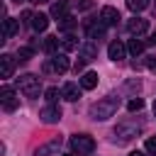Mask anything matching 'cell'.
Segmentation results:
<instances>
[{
	"mask_svg": "<svg viewBox=\"0 0 156 156\" xmlns=\"http://www.w3.org/2000/svg\"><path fill=\"white\" fill-rule=\"evenodd\" d=\"M117 107H119V98H115V95H107V98H100L98 102H93V105L88 107V115H90V119H95V122H102V119L112 117V115L117 112Z\"/></svg>",
	"mask_w": 156,
	"mask_h": 156,
	"instance_id": "6da1fadb",
	"label": "cell"
},
{
	"mask_svg": "<svg viewBox=\"0 0 156 156\" xmlns=\"http://www.w3.org/2000/svg\"><path fill=\"white\" fill-rule=\"evenodd\" d=\"M17 88H20V93L24 98H39V93H41V78L34 76V73H24V76L17 78Z\"/></svg>",
	"mask_w": 156,
	"mask_h": 156,
	"instance_id": "7a4b0ae2",
	"label": "cell"
},
{
	"mask_svg": "<svg viewBox=\"0 0 156 156\" xmlns=\"http://www.w3.org/2000/svg\"><path fill=\"white\" fill-rule=\"evenodd\" d=\"M141 132V124H129V122H119L117 127H115V144H127V141H132L136 134Z\"/></svg>",
	"mask_w": 156,
	"mask_h": 156,
	"instance_id": "3957f363",
	"label": "cell"
},
{
	"mask_svg": "<svg viewBox=\"0 0 156 156\" xmlns=\"http://www.w3.org/2000/svg\"><path fill=\"white\" fill-rule=\"evenodd\" d=\"M71 146H73V151L78 156H88V154L95 151V139L90 134H73L71 136Z\"/></svg>",
	"mask_w": 156,
	"mask_h": 156,
	"instance_id": "277c9868",
	"label": "cell"
},
{
	"mask_svg": "<svg viewBox=\"0 0 156 156\" xmlns=\"http://www.w3.org/2000/svg\"><path fill=\"white\" fill-rule=\"evenodd\" d=\"M0 102H2L5 112H15V110H17V105H20V98H17L15 88L2 85V88H0Z\"/></svg>",
	"mask_w": 156,
	"mask_h": 156,
	"instance_id": "5b68a950",
	"label": "cell"
},
{
	"mask_svg": "<svg viewBox=\"0 0 156 156\" xmlns=\"http://www.w3.org/2000/svg\"><path fill=\"white\" fill-rule=\"evenodd\" d=\"M39 119H41L44 124H56V122L61 119V107H58V105H46V107H41Z\"/></svg>",
	"mask_w": 156,
	"mask_h": 156,
	"instance_id": "8992f818",
	"label": "cell"
},
{
	"mask_svg": "<svg viewBox=\"0 0 156 156\" xmlns=\"http://www.w3.org/2000/svg\"><path fill=\"white\" fill-rule=\"evenodd\" d=\"M127 29H129V34L141 37V34L149 32V20H144V17H132V20L127 22Z\"/></svg>",
	"mask_w": 156,
	"mask_h": 156,
	"instance_id": "52a82bcc",
	"label": "cell"
},
{
	"mask_svg": "<svg viewBox=\"0 0 156 156\" xmlns=\"http://www.w3.org/2000/svg\"><path fill=\"white\" fill-rule=\"evenodd\" d=\"M105 24H102V20H98V22H85V34H88V39H93V41H100L102 37H105Z\"/></svg>",
	"mask_w": 156,
	"mask_h": 156,
	"instance_id": "ba28073f",
	"label": "cell"
},
{
	"mask_svg": "<svg viewBox=\"0 0 156 156\" xmlns=\"http://www.w3.org/2000/svg\"><path fill=\"white\" fill-rule=\"evenodd\" d=\"M15 63H17V58H15L12 54H2V56H0V78H12Z\"/></svg>",
	"mask_w": 156,
	"mask_h": 156,
	"instance_id": "9c48e42d",
	"label": "cell"
},
{
	"mask_svg": "<svg viewBox=\"0 0 156 156\" xmlns=\"http://www.w3.org/2000/svg\"><path fill=\"white\" fill-rule=\"evenodd\" d=\"M100 20H102V24H105V27H112V24H117V22H119V10H117V7H112V5H105V7L100 10Z\"/></svg>",
	"mask_w": 156,
	"mask_h": 156,
	"instance_id": "30bf717a",
	"label": "cell"
},
{
	"mask_svg": "<svg viewBox=\"0 0 156 156\" xmlns=\"http://www.w3.org/2000/svg\"><path fill=\"white\" fill-rule=\"evenodd\" d=\"M78 54H80L83 61H93V58H98V44H95L93 39H85V41L78 46Z\"/></svg>",
	"mask_w": 156,
	"mask_h": 156,
	"instance_id": "8fae6325",
	"label": "cell"
},
{
	"mask_svg": "<svg viewBox=\"0 0 156 156\" xmlns=\"http://www.w3.org/2000/svg\"><path fill=\"white\" fill-rule=\"evenodd\" d=\"M49 63H51V73H66L68 66H71L66 54H54V56L49 58Z\"/></svg>",
	"mask_w": 156,
	"mask_h": 156,
	"instance_id": "7c38bea8",
	"label": "cell"
},
{
	"mask_svg": "<svg viewBox=\"0 0 156 156\" xmlns=\"http://www.w3.org/2000/svg\"><path fill=\"white\" fill-rule=\"evenodd\" d=\"M124 54H127V46H124L119 39H117V41H110V46H107V56H110V61H122Z\"/></svg>",
	"mask_w": 156,
	"mask_h": 156,
	"instance_id": "4fadbf2b",
	"label": "cell"
},
{
	"mask_svg": "<svg viewBox=\"0 0 156 156\" xmlns=\"http://www.w3.org/2000/svg\"><path fill=\"white\" fill-rule=\"evenodd\" d=\"M80 90H83V88H80L78 83H73V80H68V83L61 88V93H63V98H66L68 102H76V100L80 98Z\"/></svg>",
	"mask_w": 156,
	"mask_h": 156,
	"instance_id": "5bb4252c",
	"label": "cell"
},
{
	"mask_svg": "<svg viewBox=\"0 0 156 156\" xmlns=\"http://www.w3.org/2000/svg\"><path fill=\"white\" fill-rule=\"evenodd\" d=\"M61 136H54L51 141H46V144H41L39 149H37V156H49V154H56L58 149H61Z\"/></svg>",
	"mask_w": 156,
	"mask_h": 156,
	"instance_id": "9a60e30c",
	"label": "cell"
},
{
	"mask_svg": "<svg viewBox=\"0 0 156 156\" xmlns=\"http://www.w3.org/2000/svg\"><path fill=\"white\" fill-rule=\"evenodd\" d=\"M51 17H58V22H61L63 17H68V2H66V0L51 2Z\"/></svg>",
	"mask_w": 156,
	"mask_h": 156,
	"instance_id": "2e32d148",
	"label": "cell"
},
{
	"mask_svg": "<svg viewBox=\"0 0 156 156\" xmlns=\"http://www.w3.org/2000/svg\"><path fill=\"white\" fill-rule=\"evenodd\" d=\"M46 27H49V15L37 12V15L32 17V29H34V32H44Z\"/></svg>",
	"mask_w": 156,
	"mask_h": 156,
	"instance_id": "e0dca14e",
	"label": "cell"
},
{
	"mask_svg": "<svg viewBox=\"0 0 156 156\" xmlns=\"http://www.w3.org/2000/svg\"><path fill=\"white\" fill-rule=\"evenodd\" d=\"M98 73H93V71H88V73H83V78H80V88L83 90H93V88H98Z\"/></svg>",
	"mask_w": 156,
	"mask_h": 156,
	"instance_id": "ac0fdd59",
	"label": "cell"
},
{
	"mask_svg": "<svg viewBox=\"0 0 156 156\" xmlns=\"http://www.w3.org/2000/svg\"><path fill=\"white\" fill-rule=\"evenodd\" d=\"M17 29H20V24H17V20H12V17H7L5 22H2V34L10 39V37H15L17 34Z\"/></svg>",
	"mask_w": 156,
	"mask_h": 156,
	"instance_id": "d6986e66",
	"label": "cell"
},
{
	"mask_svg": "<svg viewBox=\"0 0 156 156\" xmlns=\"http://www.w3.org/2000/svg\"><path fill=\"white\" fill-rule=\"evenodd\" d=\"M127 51H129L132 56H139V54L144 51V41H141V39H136V37H134V39H129V44H127Z\"/></svg>",
	"mask_w": 156,
	"mask_h": 156,
	"instance_id": "ffe728a7",
	"label": "cell"
},
{
	"mask_svg": "<svg viewBox=\"0 0 156 156\" xmlns=\"http://www.w3.org/2000/svg\"><path fill=\"white\" fill-rule=\"evenodd\" d=\"M127 7L136 15V12H144L149 7V0H127Z\"/></svg>",
	"mask_w": 156,
	"mask_h": 156,
	"instance_id": "44dd1931",
	"label": "cell"
},
{
	"mask_svg": "<svg viewBox=\"0 0 156 156\" xmlns=\"http://www.w3.org/2000/svg\"><path fill=\"white\" fill-rule=\"evenodd\" d=\"M76 24H78V20H76L73 15H68V17H63V20L58 22V29H61V32H71Z\"/></svg>",
	"mask_w": 156,
	"mask_h": 156,
	"instance_id": "7402d4cb",
	"label": "cell"
},
{
	"mask_svg": "<svg viewBox=\"0 0 156 156\" xmlns=\"http://www.w3.org/2000/svg\"><path fill=\"white\" fill-rule=\"evenodd\" d=\"M56 49H58V37H46L44 39V51L46 54H56Z\"/></svg>",
	"mask_w": 156,
	"mask_h": 156,
	"instance_id": "603a6c76",
	"label": "cell"
},
{
	"mask_svg": "<svg viewBox=\"0 0 156 156\" xmlns=\"http://www.w3.org/2000/svg\"><path fill=\"white\" fill-rule=\"evenodd\" d=\"M44 98H46V102H49V105H56V100H58V98H63V93H58V88H46Z\"/></svg>",
	"mask_w": 156,
	"mask_h": 156,
	"instance_id": "cb8c5ba5",
	"label": "cell"
},
{
	"mask_svg": "<svg viewBox=\"0 0 156 156\" xmlns=\"http://www.w3.org/2000/svg\"><path fill=\"white\" fill-rule=\"evenodd\" d=\"M61 46H63V51H73V49H78L80 44L76 41V37H71V34H68V37H63V39H61Z\"/></svg>",
	"mask_w": 156,
	"mask_h": 156,
	"instance_id": "d4e9b609",
	"label": "cell"
},
{
	"mask_svg": "<svg viewBox=\"0 0 156 156\" xmlns=\"http://www.w3.org/2000/svg\"><path fill=\"white\" fill-rule=\"evenodd\" d=\"M17 56H20V61H29V58L34 56V49H32V46H20V49H17Z\"/></svg>",
	"mask_w": 156,
	"mask_h": 156,
	"instance_id": "484cf974",
	"label": "cell"
},
{
	"mask_svg": "<svg viewBox=\"0 0 156 156\" xmlns=\"http://www.w3.org/2000/svg\"><path fill=\"white\" fill-rule=\"evenodd\" d=\"M141 107H144V100H141V98H132V100L127 102V110H129V112H139Z\"/></svg>",
	"mask_w": 156,
	"mask_h": 156,
	"instance_id": "4316f807",
	"label": "cell"
},
{
	"mask_svg": "<svg viewBox=\"0 0 156 156\" xmlns=\"http://www.w3.org/2000/svg\"><path fill=\"white\" fill-rule=\"evenodd\" d=\"M146 154H154L156 156V136H149L146 139Z\"/></svg>",
	"mask_w": 156,
	"mask_h": 156,
	"instance_id": "83f0119b",
	"label": "cell"
},
{
	"mask_svg": "<svg viewBox=\"0 0 156 156\" xmlns=\"http://www.w3.org/2000/svg\"><path fill=\"white\" fill-rule=\"evenodd\" d=\"M146 68H149L151 73H156V56H149V58H146Z\"/></svg>",
	"mask_w": 156,
	"mask_h": 156,
	"instance_id": "f1b7e54d",
	"label": "cell"
},
{
	"mask_svg": "<svg viewBox=\"0 0 156 156\" xmlns=\"http://www.w3.org/2000/svg\"><path fill=\"white\" fill-rule=\"evenodd\" d=\"M90 7H93L90 0H80V2H78V10H90Z\"/></svg>",
	"mask_w": 156,
	"mask_h": 156,
	"instance_id": "f546056e",
	"label": "cell"
},
{
	"mask_svg": "<svg viewBox=\"0 0 156 156\" xmlns=\"http://www.w3.org/2000/svg\"><path fill=\"white\" fill-rule=\"evenodd\" d=\"M83 66H85V61H83V58H80V61H76V63H73V71H76V73H78V71H83Z\"/></svg>",
	"mask_w": 156,
	"mask_h": 156,
	"instance_id": "4dcf8cb0",
	"label": "cell"
},
{
	"mask_svg": "<svg viewBox=\"0 0 156 156\" xmlns=\"http://www.w3.org/2000/svg\"><path fill=\"white\" fill-rule=\"evenodd\" d=\"M129 156H146V154H144V151H132Z\"/></svg>",
	"mask_w": 156,
	"mask_h": 156,
	"instance_id": "1f68e13d",
	"label": "cell"
},
{
	"mask_svg": "<svg viewBox=\"0 0 156 156\" xmlns=\"http://www.w3.org/2000/svg\"><path fill=\"white\" fill-rule=\"evenodd\" d=\"M149 44H156V29H154V37L149 39Z\"/></svg>",
	"mask_w": 156,
	"mask_h": 156,
	"instance_id": "d6a6232c",
	"label": "cell"
},
{
	"mask_svg": "<svg viewBox=\"0 0 156 156\" xmlns=\"http://www.w3.org/2000/svg\"><path fill=\"white\" fill-rule=\"evenodd\" d=\"M63 156H78V154H63Z\"/></svg>",
	"mask_w": 156,
	"mask_h": 156,
	"instance_id": "836d02e7",
	"label": "cell"
},
{
	"mask_svg": "<svg viewBox=\"0 0 156 156\" xmlns=\"http://www.w3.org/2000/svg\"><path fill=\"white\" fill-rule=\"evenodd\" d=\"M154 115H156V100H154Z\"/></svg>",
	"mask_w": 156,
	"mask_h": 156,
	"instance_id": "e575fe53",
	"label": "cell"
},
{
	"mask_svg": "<svg viewBox=\"0 0 156 156\" xmlns=\"http://www.w3.org/2000/svg\"><path fill=\"white\" fill-rule=\"evenodd\" d=\"M15 2H22V0H15Z\"/></svg>",
	"mask_w": 156,
	"mask_h": 156,
	"instance_id": "d590c367",
	"label": "cell"
}]
</instances>
